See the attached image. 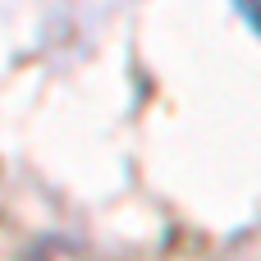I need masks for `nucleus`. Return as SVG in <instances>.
I'll return each instance as SVG.
<instances>
[{
	"label": "nucleus",
	"mask_w": 261,
	"mask_h": 261,
	"mask_svg": "<svg viewBox=\"0 0 261 261\" xmlns=\"http://www.w3.org/2000/svg\"><path fill=\"white\" fill-rule=\"evenodd\" d=\"M23 261H83V257H78L73 243H64V239H46V243H37Z\"/></svg>",
	"instance_id": "f257e3e1"
},
{
	"label": "nucleus",
	"mask_w": 261,
	"mask_h": 261,
	"mask_svg": "<svg viewBox=\"0 0 261 261\" xmlns=\"http://www.w3.org/2000/svg\"><path fill=\"white\" fill-rule=\"evenodd\" d=\"M234 9H239V14L257 28V37H261V0H234Z\"/></svg>",
	"instance_id": "f03ea898"
}]
</instances>
